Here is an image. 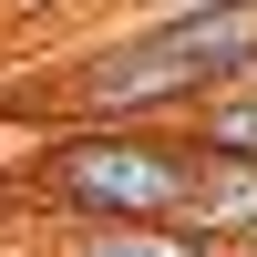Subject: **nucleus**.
<instances>
[{"instance_id": "f257e3e1", "label": "nucleus", "mask_w": 257, "mask_h": 257, "mask_svg": "<svg viewBox=\"0 0 257 257\" xmlns=\"http://www.w3.org/2000/svg\"><path fill=\"white\" fill-rule=\"evenodd\" d=\"M206 155L175 123H72L31 155V206L62 226H185Z\"/></svg>"}, {"instance_id": "f03ea898", "label": "nucleus", "mask_w": 257, "mask_h": 257, "mask_svg": "<svg viewBox=\"0 0 257 257\" xmlns=\"http://www.w3.org/2000/svg\"><path fill=\"white\" fill-rule=\"evenodd\" d=\"M185 226H196V237L216 247V257H247V247H257V165H226V155H206Z\"/></svg>"}, {"instance_id": "7ed1b4c3", "label": "nucleus", "mask_w": 257, "mask_h": 257, "mask_svg": "<svg viewBox=\"0 0 257 257\" xmlns=\"http://www.w3.org/2000/svg\"><path fill=\"white\" fill-rule=\"evenodd\" d=\"M196 155H226V165H257V82H237V93H216V103H196V113L175 123Z\"/></svg>"}, {"instance_id": "20e7f679", "label": "nucleus", "mask_w": 257, "mask_h": 257, "mask_svg": "<svg viewBox=\"0 0 257 257\" xmlns=\"http://www.w3.org/2000/svg\"><path fill=\"white\" fill-rule=\"evenodd\" d=\"M52 257H216L196 226H62Z\"/></svg>"}]
</instances>
